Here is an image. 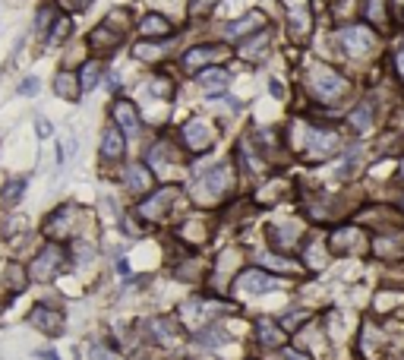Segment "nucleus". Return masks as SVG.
<instances>
[{
	"mask_svg": "<svg viewBox=\"0 0 404 360\" xmlns=\"http://www.w3.org/2000/svg\"><path fill=\"white\" fill-rule=\"evenodd\" d=\"M127 149H130V139L108 120L101 127V133H98V165H101V171H111L120 161H127Z\"/></svg>",
	"mask_w": 404,
	"mask_h": 360,
	"instance_id": "nucleus-8",
	"label": "nucleus"
},
{
	"mask_svg": "<svg viewBox=\"0 0 404 360\" xmlns=\"http://www.w3.org/2000/svg\"><path fill=\"white\" fill-rule=\"evenodd\" d=\"M139 332H143L145 341H152L155 348H174L183 338V326H180L177 316H168V313H158L149 316L145 323H139Z\"/></svg>",
	"mask_w": 404,
	"mask_h": 360,
	"instance_id": "nucleus-9",
	"label": "nucleus"
},
{
	"mask_svg": "<svg viewBox=\"0 0 404 360\" xmlns=\"http://www.w3.org/2000/svg\"><path fill=\"white\" fill-rule=\"evenodd\" d=\"M149 95H155V98H171L174 95V83L168 79V76H152L149 79Z\"/></svg>",
	"mask_w": 404,
	"mask_h": 360,
	"instance_id": "nucleus-36",
	"label": "nucleus"
},
{
	"mask_svg": "<svg viewBox=\"0 0 404 360\" xmlns=\"http://www.w3.org/2000/svg\"><path fill=\"white\" fill-rule=\"evenodd\" d=\"M265 26V16L262 13H247L243 19H237V23H228L225 26V35L228 38H240V35H250V32L262 29Z\"/></svg>",
	"mask_w": 404,
	"mask_h": 360,
	"instance_id": "nucleus-31",
	"label": "nucleus"
},
{
	"mask_svg": "<svg viewBox=\"0 0 404 360\" xmlns=\"http://www.w3.org/2000/svg\"><path fill=\"white\" fill-rule=\"evenodd\" d=\"M218 0H190V16H205L215 10Z\"/></svg>",
	"mask_w": 404,
	"mask_h": 360,
	"instance_id": "nucleus-40",
	"label": "nucleus"
},
{
	"mask_svg": "<svg viewBox=\"0 0 404 360\" xmlns=\"http://www.w3.org/2000/svg\"><path fill=\"white\" fill-rule=\"evenodd\" d=\"M35 357H38V360H63V357L57 354V348H38Z\"/></svg>",
	"mask_w": 404,
	"mask_h": 360,
	"instance_id": "nucleus-42",
	"label": "nucleus"
},
{
	"mask_svg": "<svg viewBox=\"0 0 404 360\" xmlns=\"http://www.w3.org/2000/svg\"><path fill=\"white\" fill-rule=\"evenodd\" d=\"M23 263L32 288H54L63 275H70V250L60 240H38Z\"/></svg>",
	"mask_w": 404,
	"mask_h": 360,
	"instance_id": "nucleus-2",
	"label": "nucleus"
},
{
	"mask_svg": "<svg viewBox=\"0 0 404 360\" xmlns=\"http://www.w3.org/2000/svg\"><path fill=\"white\" fill-rule=\"evenodd\" d=\"M234 183H237V177H234L231 165L205 168L193 183V199L199 206H215V203H221V199H228V196L234 193Z\"/></svg>",
	"mask_w": 404,
	"mask_h": 360,
	"instance_id": "nucleus-5",
	"label": "nucleus"
},
{
	"mask_svg": "<svg viewBox=\"0 0 404 360\" xmlns=\"http://www.w3.org/2000/svg\"><path fill=\"white\" fill-rule=\"evenodd\" d=\"M351 127H354V133H370V127H373V105H360V108H354V114H351Z\"/></svg>",
	"mask_w": 404,
	"mask_h": 360,
	"instance_id": "nucleus-34",
	"label": "nucleus"
},
{
	"mask_svg": "<svg viewBox=\"0 0 404 360\" xmlns=\"http://www.w3.org/2000/svg\"><path fill=\"white\" fill-rule=\"evenodd\" d=\"M307 89H310V95L319 98V101H338V98H345V92H347V79L338 73V70L316 63L307 73Z\"/></svg>",
	"mask_w": 404,
	"mask_h": 360,
	"instance_id": "nucleus-7",
	"label": "nucleus"
},
{
	"mask_svg": "<svg viewBox=\"0 0 404 360\" xmlns=\"http://www.w3.org/2000/svg\"><path fill=\"white\" fill-rule=\"evenodd\" d=\"M228 83H231V76H228V70H221V67H205V70L199 73V86L209 92V95H218V92H225Z\"/></svg>",
	"mask_w": 404,
	"mask_h": 360,
	"instance_id": "nucleus-30",
	"label": "nucleus"
},
{
	"mask_svg": "<svg viewBox=\"0 0 404 360\" xmlns=\"http://www.w3.org/2000/svg\"><path fill=\"white\" fill-rule=\"evenodd\" d=\"M108 76V63L101 57H85L79 67H76V79H79V89H83V95H89V92H95L98 86L105 83Z\"/></svg>",
	"mask_w": 404,
	"mask_h": 360,
	"instance_id": "nucleus-20",
	"label": "nucleus"
},
{
	"mask_svg": "<svg viewBox=\"0 0 404 360\" xmlns=\"http://www.w3.org/2000/svg\"><path fill=\"white\" fill-rule=\"evenodd\" d=\"M51 92L57 98H63V101H70V105H79V101H83V89H79L76 70L60 67L57 73H54V79H51Z\"/></svg>",
	"mask_w": 404,
	"mask_h": 360,
	"instance_id": "nucleus-22",
	"label": "nucleus"
},
{
	"mask_svg": "<svg viewBox=\"0 0 404 360\" xmlns=\"http://www.w3.org/2000/svg\"><path fill=\"white\" fill-rule=\"evenodd\" d=\"M41 92V79L38 76H23L19 83H16V95L19 98H35Z\"/></svg>",
	"mask_w": 404,
	"mask_h": 360,
	"instance_id": "nucleus-37",
	"label": "nucleus"
},
{
	"mask_svg": "<svg viewBox=\"0 0 404 360\" xmlns=\"http://www.w3.org/2000/svg\"><path fill=\"white\" fill-rule=\"evenodd\" d=\"M300 234H303V225H300V221H291V218L269 228V240H272V247H275L278 253H287L291 247H297Z\"/></svg>",
	"mask_w": 404,
	"mask_h": 360,
	"instance_id": "nucleus-23",
	"label": "nucleus"
},
{
	"mask_svg": "<svg viewBox=\"0 0 404 360\" xmlns=\"http://www.w3.org/2000/svg\"><path fill=\"white\" fill-rule=\"evenodd\" d=\"M265 48H269V32L262 29L256 38H247V45L240 48V54L247 60H262V54H265Z\"/></svg>",
	"mask_w": 404,
	"mask_h": 360,
	"instance_id": "nucleus-33",
	"label": "nucleus"
},
{
	"mask_svg": "<svg viewBox=\"0 0 404 360\" xmlns=\"http://www.w3.org/2000/svg\"><path fill=\"white\" fill-rule=\"evenodd\" d=\"M35 136L38 139H54V123L48 117H35Z\"/></svg>",
	"mask_w": 404,
	"mask_h": 360,
	"instance_id": "nucleus-41",
	"label": "nucleus"
},
{
	"mask_svg": "<svg viewBox=\"0 0 404 360\" xmlns=\"http://www.w3.org/2000/svg\"><path fill=\"white\" fill-rule=\"evenodd\" d=\"M123 41H127V35H123V32L111 29L108 23H98L95 29L85 35V51H89L92 57H101V60H105V57H111V54L117 51Z\"/></svg>",
	"mask_w": 404,
	"mask_h": 360,
	"instance_id": "nucleus-14",
	"label": "nucleus"
},
{
	"mask_svg": "<svg viewBox=\"0 0 404 360\" xmlns=\"http://www.w3.org/2000/svg\"><path fill=\"white\" fill-rule=\"evenodd\" d=\"M38 237L41 240H60L70 243L73 237H95L98 240V215L85 206L73 203H57L54 209H48L45 215L38 218Z\"/></svg>",
	"mask_w": 404,
	"mask_h": 360,
	"instance_id": "nucleus-1",
	"label": "nucleus"
},
{
	"mask_svg": "<svg viewBox=\"0 0 404 360\" xmlns=\"http://www.w3.org/2000/svg\"><path fill=\"white\" fill-rule=\"evenodd\" d=\"M281 357L285 360H310L307 354H300V351H281Z\"/></svg>",
	"mask_w": 404,
	"mask_h": 360,
	"instance_id": "nucleus-45",
	"label": "nucleus"
},
{
	"mask_svg": "<svg viewBox=\"0 0 404 360\" xmlns=\"http://www.w3.org/2000/svg\"><path fill=\"white\" fill-rule=\"evenodd\" d=\"M174 237H177L180 243L199 247V243H205V237H209V225L202 221V215H190V218H183V221L174 228Z\"/></svg>",
	"mask_w": 404,
	"mask_h": 360,
	"instance_id": "nucleus-24",
	"label": "nucleus"
},
{
	"mask_svg": "<svg viewBox=\"0 0 404 360\" xmlns=\"http://www.w3.org/2000/svg\"><path fill=\"white\" fill-rule=\"evenodd\" d=\"M401 174H404V165H401Z\"/></svg>",
	"mask_w": 404,
	"mask_h": 360,
	"instance_id": "nucleus-47",
	"label": "nucleus"
},
{
	"mask_svg": "<svg viewBox=\"0 0 404 360\" xmlns=\"http://www.w3.org/2000/svg\"><path fill=\"white\" fill-rule=\"evenodd\" d=\"M136 32L143 38H171L174 35V26L165 13H145L139 23H136Z\"/></svg>",
	"mask_w": 404,
	"mask_h": 360,
	"instance_id": "nucleus-26",
	"label": "nucleus"
},
{
	"mask_svg": "<svg viewBox=\"0 0 404 360\" xmlns=\"http://www.w3.org/2000/svg\"><path fill=\"white\" fill-rule=\"evenodd\" d=\"M26 326L38 335H45L48 341H57V338L67 335V310H63V300L57 297H38L32 300V307L26 310Z\"/></svg>",
	"mask_w": 404,
	"mask_h": 360,
	"instance_id": "nucleus-4",
	"label": "nucleus"
},
{
	"mask_svg": "<svg viewBox=\"0 0 404 360\" xmlns=\"http://www.w3.org/2000/svg\"><path fill=\"white\" fill-rule=\"evenodd\" d=\"M73 29H76L73 16H70V13H60L57 19H54V26L48 29V35L41 38V45H45V48H60V45H67L70 38H73Z\"/></svg>",
	"mask_w": 404,
	"mask_h": 360,
	"instance_id": "nucleus-27",
	"label": "nucleus"
},
{
	"mask_svg": "<svg viewBox=\"0 0 404 360\" xmlns=\"http://www.w3.org/2000/svg\"><path fill=\"white\" fill-rule=\"evenodd\" d=\"M180 199H183V187H180V183H155L149 193L136 199L133 215L139 218L145 228H158L174 218Z\"/></svg>",
	"mask_w": 404,
	"mask_h": 360,
	"instance_id": "nucleus-3",
	"label": "nucleus"
},
{
	"mask_svg": "<svg viewBox=\"0 0 404 360\" xmlns=\"http://www.w3.org/2000/svg\"><path fill=\"white\" fill-rule=\"evenodd\" d=\"M114 272H117V275H123V278L130 275V263L123 259V256H117V259H114Z\"/></svg>",
	"mask_w": 404,
	"mask_h": 360,
	"instance_id": "nucleus-43",
	"label": "nucleus"
},
{
	"mask_svg": "<svg viewBox=\"0 0 404 360\" xmlns=\"http://www.w3.org/2000/svg\"><path fill=\"white\" fill-rule=\"evenodd\" d=\"M32 291V281H29V272H26V263L16 259V256H3L0 259V294L13 303V300L26 297Z\"/></svg>",
	"mask_w": 404,
	"mask_h": 360,
	"instance_id": "nucleus-10",
	"label": "nucleus"
},
{
	"mask_svg": "<svg viewBox=\"0 0 404 360\" xmlns=\"http://www.w3.org/2000/svg\"><path fill=\"white\" fill-rule=\"evenodd\" d=\"M145 165L152 168V174L155 177H161L165 174V168H174L183 161V152L177 149V139H168V136H155L149 143V149H145Z\"/></svg>",
	"mask_w": 404,
	"mask_h": 360,
	"instance_id": "nucleus-12",
	"label": "nucleus"
},
{
	"mask_svg": "<svg viewBox=\"0 0 404 360\" xmlns=\"http://www.w3.org/2000/svg\"><path fill=\"white\" fill-rule=\"evenodd\" d=\"M401 209H404V203H401Z\"/></svg>",
	"mask_w": 404,
	"mask_h": 360,
	"instance_id": "nucleus-48",
	"label": "nucleus"
},
{
	"mask_svg": "<svg viewBox=\"0 0 404 360\" xmlns=\"http://www.w3.org/2000/svg\"><path fill=\"white\" fill-rule=\"evenodd\" d=\"M370 243H367V234L360 228H335V231L325 237V250L332 256H354V253H363Z\"/></svg>",
	"mask_w": 404,
	"mask_h": 360,
	"instance_id": "nucleus-13",
	"label": "nucleus"
},
{
	"mask_svg": "<svg viewBox=\"0 0 404 360\" xmlns=\"http://www.w3.org/2000/svg\"><path fill=\"white\" fill-rule=\"evenodd\" d=\"M29 183H32L29 174H7L3 183H0V212L19 209L26 193H29Z\"/></svg>",
	"mask_w": 404,
	"mask_h": 360,
	"instance_id": "nucleus-18",
	"label": "nucleus"
},
{
	"mask_svg": "<svg viewBox=\"0 0 404 360\" xmlns=\"http://www.w3.org/2000/svg\"><path fill=\"white\" fill-rule=\"evenodd\" d=\"M120 351L111 345V338H101V341H92L89 345V360H117Z\"/></svg>",
	"mask_w": 404,
	"mask_h": 360,
	"instance_id": "nucleus-35",
	"label": "nucleus"
},
{
	"mask_svg": "<svg viewBox=\"0 0 404 360\" xmlns=\"http://www.w3.org/2000/svg\"><path fill=\"white\" fill-rule=\"evenodd\" d=\"M7 307H10V300L0 294V326H3V316H7Z\"/></svg>",
	"mask_w": 404,
	"mask_h": 360,
	"instance_id": "nucleus-46",
	"label": "nucleus"
},
{
	"mask_svg": "<svg viewBox=\"0 0 404 360\" xmlns=\"http://www.w3.org/2000/svg\"><path fill=\"white\" fill-rule=\"evenodd\" d=\"M303 259H307L310 269H322V266H325V259H329L325 240H307V243H303Z\"/></svg>",
	"mask_w": 404,
	"mask_h": 360,
	"instance_id": "nucleus-32",
	"label": "nucleus"
},
{
	"mask_svg": "<svg viewBox=\"0 0 404 360\" xmlns=\"http://www.w3.org/2000/svg\"><path fill=\"white\" fill-rule=\"evenodd\" d=\"M395 67H398V76L404 79V45L398 48V57H395Z\"/></svg>",
	"mask_w": 404,
	"mask_h": 360,
	"instance_id": "nucleus-44",
	"label": "nucleus"
},
{
	"mask_svg": "<svg viewBox=\"0 0 404 360\" xmlns=\"http://www.w3.org/2000/svg\"><path fill=\"white\" fill-rule=\"evenodd\" d=\"M92 3H95V0H57V7L63 10V13H70V16L85 13V10H89Z\"/></svg>",
	"mask_w": 404,
	"mask_h": 360,
	"instance_id": "nucleus-38",
	"label": "nucleus"
},
{
	"mask_svg": "<svg viewBox=\"0 0 404 360\" xmlns=\"http://www.w3.org/2000/svg\"><path fill=\"white\" fill-rule=\"evenodd\" d=\"M341 45H345V51L351 54V57H363V54L373 51L376 35L367 26H347V29L341 32Z\"/></svg>",
	"mask_w": 404,
	"mask_h": 360,
	"instance_id": "nucleus-21",
	"label": "nucleus"
},
{
	"mask_svg": "<svg viewBox=\"0 0 404 360\" xmlns=\"http://www.w3.org/2000/svg\"><path fill=\"white\" fill-rule=\"evenodd\" d=\"M338 146H341V139H338L335 130H307V136H303V155L310 161H322V158L335 155Z\"/></svg>",
	"mask_w": 404,
	"mask_h": 360,
	"instance_id": "nucleus-17",
	"label": "nucleus"
},
{
	"mask_svg": "<svg viewBox=\"0 0 404 360\" xmlns=\"http://www.w3.org/2000/svg\"><path fill=\"white\" fill-rule=\"evenodd\" d=\"M180 146L187 152H193V155H202V152H209L212 146H215V130H212L202 117L187 120L183 130H180Z\"/></svg>",
	"mask_w": 404,
	"mask_h": 360,
	"instance_id": "nucleus-15",
	"label": "nucleus"
},
{
	"mask_svg": "<svg viewBox=\"0 0 404 360\" xmlns=\"http://www.w3.org/2000/svg\"><path fill=\"white\" fill-rule=\"evenodd\" d=\"M54 149H57V165L63 168L70 161V155L76 152V139H67V143H63V139H57V143H54Z\"/></svg>",
	"mask_w": 404,
	"mask_h": 360,
	"instance_id": "nucleus-39",
	"label": "nucleus"
},
{
	"mask_svg": "<svg viewBox=\"0 0 404 360\" xmlns=\"http://www.w3.org/2000/svg\"><path fill=\"white\" fill-rule=\"evenodd\" d=\"M256 341L265 348H281L285 345V329L275 319H256Z\"/></svg>",
	"mask_w": 404,
	"mask_h": 360,
	"instance_id": "nucleus-29",
	"label": "nucleus"
},
{
	"mask_svg": "<svg viewBox=\"0 0 404 360\" xmlns=\"http://www.w3.org/2000/svg\"><path fill=\"white\" fill-rule=\"evenodd\" d=\"M168 48H171L168 38H143L133 45V57L143 60V63H161L168 57Z\"/></svg>",
	"mask_w": 404,
	"mask_h": 360,
	"instance_id": "nucleus-25",
	"label": "nucleus"
},
{
	"mask_svg": "<svg viewBox=\"0 0 404 360\" xmlns=\"http://www.w3.org/2000/svg\"><path fill=\"white\" fill-rule=\"evenodd\" d=\"M234 288L243 291V294H265V291L281 288V278L269 275V272H262V269H247V272H240V275L234 278Z\"/></svg>",
	"mask_w": 404,
	"mask_h": 360,
	"instance_id": "nucleus-19",
	"label": "nucleus"
},
{
	"mask_svg": "<svg viewBox=\"0 0 404 360\" xmlns=\"http://www.w3.org/2000/svg\"><path fill=\"white\" fill-rule=\"evenodd\" d=\"M231 57V48L225 45H196L190 48L183 57H180V67L190 70V73H196V70H205V67H215L218 60Z\"/></svg>",
	"mask_w": 404,
	"mask_h": 360,
	"instance_id": "nucleus-16",
	"label": "nucleus"
},
{
	"mask_svg": "<svg viewBox=\"0 0 404 360\" xmlns=\"http://www.w3.org/2000/svg\"><path fill=\"white\" fill-rule=\"evenodd\" d=\"M63 13V10L57 7V0H41L35 10V19H32V32H35V38H45L48 29L54 26V19Z\"/></svg>",
	"mask_w": 404,
	"mask_h": 360,
	"instance_id": "nucleus-28",
	"label": "nucleus"
},
{
	"mask_svg": "<svg viewBox=\"0 0 404 360\" xmlns=\"http://www.w3.org/2000/svg\"><path fill=\"white\" fill-rule=\"evenodd\" d=\"M111 177L117 180L120 187H123V193L130 196V199H139V196H145L152 187L158 183V177L152 174V168L145 165L143 158H133V161H120L117 168H111Z\"/></svg>",
	"mask_w": 404,
	"mask_h": 360,
	"instance_id": "nucleus-6",
	"label": "nucleus"
},
{
	"mask_svg": "<svg viewBox=\"0 0 404 360\" xmlns=\"http://www.w3.org/2000/svg\"><path fill=\"white\" fill-rule=\"evenodd\" d=\"M108 120H111L114 127L127 136V139L143 136V114H139L136 101H130L127 95H114L111 108H108Z\"/></svg>",
	"mask_w": 404,
	"mask_h": 360,
	"instance_id": "nucleus-11",
	"label": "nucleus"
}]
</instances>
